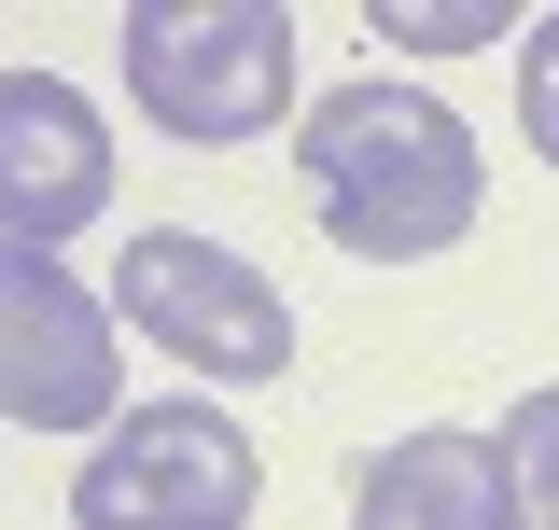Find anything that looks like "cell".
Returning a JSON list of instances; mask_svg holds the SVG:
<instances>
[{
	"instance_id": "6da1fadb",
	"label": "cell",
	"mask_w": 559,
	"mask_h": 530,
	"mask_svg": "<svg viewBox=\"0 0 559 530\" xmlns=\"http://www.w3.org/2000/svg\"><path fill=\"white\" fill-rule=\"evenodd\" d=\"M294 168H308V209L322 238L364 265H419L476 224V127L419 84H322L308 127H294Z\"/></svg>"
},
{
	"instance_id": "7a4b0ae2",
	"label": "cell",
	"mask_w": 559,
	"mask_h": 530,
	"mask_svg": "<svg viewBox=\"0 0 559 530\" xmlns=\"http://www.w3.org/2000/svg\"><path fill=\"white\" fill-rule=\"evenodd\" d=\"M127 98L168 140H197V154L280 127V98H294V14H266V0H140L127 14Z\"/></svg>"
},
{
	"instance_id": "3957f363",
	"label": "cell",
	"mask_w": 559,
	"mask_h": 530,
	"mask_svg": "<svg viewBox=\"0 0 559 530\" xmlns=\"http://www.w3.org/2000/svg\"><path fill=\"white\" fill-rule=\"evenodd\" d=\"M266 503V461L224 405H127L98 461L70 474V530H238Z\"/></svg>"
},
{
	"instance_id": "277c9868",
	"label": "cell",
	"mask_w": 559,
	"mask_h": 530,
	"mask_svg": "<svg viewBox=\"0 0 559 530\" xmlns=\"http://www.w3.org/2000/svg\"><path fill=\"white\" fill-rule=\"evenodd\" d=\"M112 308H127L154 349H182L197 377H280V363H294V308H280V279H266V265H238L224 238H197V224L127 238Z\"/></svg>"
},
{
	"instance_id": "5b68a950",
	"label": "cell",
	"mask_w": 559,
	"mask_h": 530,
	"mask_svg": "<svg viewBox=\"0 0 559 530\" xmlns=\"http://www.w3.org/2000/svg\"><path fill=\"white\" fill-rule=\"evenodd\" d=\"M112 377H127L112 308L57 252L0 238V419H28V433H112Z\"/></svg>"
},
{
	"instance_id": "8992f818",
	"label": "cell",
	"mask_w": 559,
	"mask_h": 530,
	"mask_svg": "<svg viewBox=\"0 0 559 530\" xmlns=\"http://www.w3.org/2000/svg\"><path fill=\"white\" fill-rule=\"evenodd\" d=\"M112 209V127L70 98L57 70H0V238L57 252Z\"/></svg>"
},
{
	"instance_id": "52a82bcc",
	"label": "cell",
	"mask_w": 559,
	"mask_h": 530,
	"mask_svg": "<svg viewBox=\"0 0 559 530\" xmlns=\"http://www.w3.org/2000/svg\"><path fill=\"white\" fill-rule=\"evenodd\" d=\"M349 530H503V447L489 433H406L349 474Z\"/></svg>"
},
{
	"instance_id": "ba28073f",
	"label": "cell",
	"mask_w": 559,
	"mask_h": 530,
	"mask_svg": "<svg viewBox=\"0 0 559 530\" xmlns=\"http://www.w3.org/2000/svg\"><path fill=\"white\" fill-rule=\"evenodd\" d=\"M489 447H503V530H559V377L518 392V419Z\"/></svg>"
},
{
	"instance_id": "9c48e42d",
	"label": "cell",
	"mask_w": 559,
	"mask_h": 530,
	"mask_svg": "<svg viewBox=\"0 0 559 530\" xmlns=\"http://www.w3.org/2000/svg\"><path fill=\"white\" fill-rule=\"evenodd\" d=\"M378 28H392L406 57H476V43H503V14H489V0H392Z\"/></svg>"
},
{
	"instance_id": "30bf717a",
	"label": "cell",
	"mask_w": 559,
	"mask_h": 530,
	"mask_svg": "<svg viewBox=\"0 0 559 530\" xmlns=\"http://www.w3.org/2000/svg\"><path fill=\"white\" fill-rule=\"evenodd\" d=\"M518 127H532V154L559 168V14L518 43Z\"/></svg>"
}]
</instances>
